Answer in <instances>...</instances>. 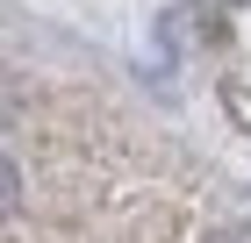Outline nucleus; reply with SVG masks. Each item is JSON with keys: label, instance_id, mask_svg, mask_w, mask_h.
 <instances>
[{"label": "nucleus", "instance_id": "1", "mask_svg": "<svg viewBox=\"0 0 251 243\" xmlns=\"http://www.w3.org/2000/svg\"><path fill=\"white\" fill-rule=\"evenodd\" d=\"M7 207H15V165H7V150H0V222H7Z\"/></svg>", "mask_w": 251, "mask_h": 243}, {"label": "nucleus", "instance_id": "2", "mask_svg": "<svg viewBox=\"0 0 251 243\" xmlns=\"http://www.w3.org/2000/svg\"><path fill=\"white\" fill-rule=\"evenodd\" d=\"M208 243H251V222H230V229H215Z\"/></svg>", "mask_w": 251, "mask_h": 243}]
</instances>
